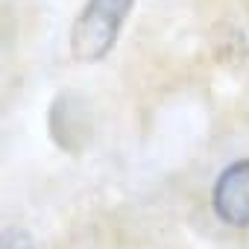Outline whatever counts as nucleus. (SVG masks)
Listing matches in <instances>:
<instances>
[{
  "label": "nucleus",
  "instance_id": "1",
  "mask_svg": "<svg viewBox=\"0 0 249 249\" xmlns=\"http://www.w3.org/2000/svg\"><path fill=\"white\" fill-rule=\"evenodd\" d=\"M135 0H88L71 30V53L76 62H100L114 47L123 21Z\"/></svg>",
  "mask_w": 249,
  "mask_h": 249
},
{
  "label": "nucleus",
  "instance_id": "2",
  "mask_svg": "<svg viewBox=\"0 0 249 249\" xmlns=\"http://www.w3.org/2000/svg\"><path fill=\"white\" fill-rule=\"evenodd\" d=\"M211 205L214 214L234 229L249 226V159L229 164L211 191Z\"/></svg>",
  "mask_w": 249,
  "mask_h": 249
},
{
  "label": "nucleus",
  "instance_id": "3",
  "mask_svg": "<svg viewBox=\"0 0 249 249\" xmlns=\"http://www.w3.org/2000/svg\"><path fill=\"white\" fill-rule=\"evenodd\" d=\"M47 120H50V135H53V141H56L65 153H79V150L88 144V138H91L88 108H85V103H82L76 94H71V91H65V94H59V97L53 100Z\"/></svg>",
  "mask_w": 249,
  "mask_h": 249
},
{
  "label": "nucleus",
  "instance_id": "4",
  "mask_svg": "<svg viewBox=\"0 0 249 249\" xmlns=\"http://www.w3.org/2000/svg\"><path fill=\"white\" fill-rule=\"evenodd\" d=\"M3 249H36V240L24 231V229H12L3 237Z\"/></svg>",
  "mask_w": 249,
  "mask_h": 249
}]
</instances>
